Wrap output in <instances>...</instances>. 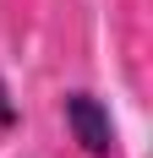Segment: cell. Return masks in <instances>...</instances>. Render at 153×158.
Here are the masks:
<instances>
[{"label": "cell", "mask_w": 153, "mask_h": 158, "mask_svg": "<svg viewBox=\"0 0 153 158\" xmlns=\"http://www.w3.org/2000/svg\"><path fill=\"white\" fill-rule=\"evenodd\" d=\"M60 114H66V131H71L93 158H109V153H115V120H109V109L93 93H66Z\"/></svg>", "instance_id": "cell-1"}, {"label": "cell", "mask_w": 153, "mask_h": 158, "mask_svg": "<svg viewBox=\"0 0 153 158\" xmlns=\"http://www.w3.org/2000/svg\"><path fill=\"white\" fill-rule=\"evenodd\" d=\"M6 126H16V104H11V87L0 82V131Z\"/></svg>", "instance_id": "cell-2"}]
</instances>
